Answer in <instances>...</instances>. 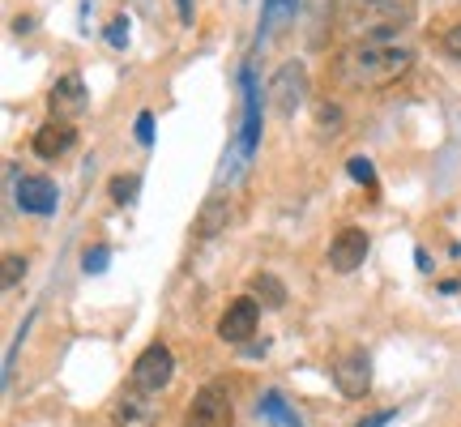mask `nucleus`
I'll use <instances>...</instances> for the list:
<instances>
[{
  "label": "nucleus",
  "mask_w": 461,
  "mask_h": 427,
  "mask_svg": "<svg viewBox=\"0 0 461 427\" xmlns=\"http://www.w3.org/2000/svg\"><path fill=\"white\" fill-rule=\"evenodd\" d=\"M90 107V95H86V82L77 73H65L56 77V86L48 90V112L51 120H77V115Z\"/></svg>",
  "instance_id": "9"
},
{
  "label": "nucleus",
  "mask_w": 461,
  "mask_h": 427,
  "mask_svg": "<svg viewBox=\"0 0 461 427\" xmlns=\"http://www.w3.org/2000/svg\"><path fill=\"white\" fill-rule=\"evenodd\" d=\"M230 223V197H205V205L197 210V223H193V235L197 240H214L218 231H227Z\"/></svg>",
  "instance_id": "13"
},
{
  "label": "nucleus",
  "mask_w": 461,
  "mask_h": 427,
  "mask_svg": "<svg viewBox=\"0 0 461 427\" xmlns=\"http://www.w3.org/2000/svg\"><path fill=\"white\" fill-rule=\"evenodd\" d=\"M171 377H176V355H171L163 342H149L146 350L132 359L129 385L141 389V394H149V397H158L167 385H171Z\"/></svg>",
  "instance_id": "3"
},
{
  "label": "nucleus",
  "mask_w": 461,
  "mask_h": 427,
  "mask_svg": "<svg viewBox=\"0 0 461 427\" xmlns=\"http://www.w3.org/2000/svg\"><path fill=\"white\" fill-rule=\"evenodd\" d=\"M342 124H346L342 107H333V103H321V107H316V129L325 132V137H338V132H342Z\"/></svg>",
  "instance_id": "17"
},
{
  "label": "nucleus",
  "mask_w": 461,
  "mask_h": 427,
  "mask_svg": "<svg viewBox=\"0 0 461 427\" xmlns=\"http://www.w3.org/2000/svg\"><path fill=\"white\" fill-rule=\"evenodd\" d=\"M252 295L265 299V308H282V304H286V286H282L274 274H257V278H252Z\"/></svg>",
  "instance_id": "16"
},
{
  "label": "nucleus",
  "mask_w": 461,
  "mask_h": 427,
  "mask_svg": "<svg viewBox=\"0 0 461 427\" xmlns=\"http://www.w3.org/2000/svg\"><path fill=\"white\" fill-rule=\"evenodd\" d=\"M244 90H248V115H244V137H240V154H252L261 141V99H257V86L252 73H244Z\"/></svg>",
  "instance_id": "14"
},
{
  "label": "nucleus",
  "mask_w": 461,
  "mask_h": 427,
  "mask_svg": "<svg viewBox=\"0 0 461 427\" xmlns=\"http://www.w3.org/2000/svg\"><path fill=\"white\" fill-rule=\"evenodd\" d=\"M303 95H308V68L299 65V60H286V65L269 77V107L278 115H295Z\"/></svg>",
  "instance_id": "5"
},
{
  "label": "nucleus",
  "mask_w": 461,
  "mask_h": 427,
  "mask_svg": "<svg viewBox=\"0 0 461 427\" xmlns=\"http://www.w3.org/2000/svg\"><path fill=\"white\" fill-rule=\"evenodd\" d=\"M346 171H350V180L367 184V188H376V167H372V159H363V154H355V159L346 163Z\"/></svg>",
  "instance_id": "21"
},
{
  "label": "nucleus",
  "mask_w": 461,
  "mask_h": 427,
  "mask_svg": "<svg viewBox=\"0 0 461 427\" xmlns=\"http://www.w3.org/2000/svg\"><path fill=\"white\" fill-rule=\"evenodd\" d=\"M342 26L363 43H389L397 31L414 26V0H346Z\"/></svg>",
  "instance_id": "2"
},
{
  "label": "nucleus",
  "mask_w": 461,
  "mask_h": 427,
  "mask_svg": "<svg viewBox=\"0 0 461 427\" xmlns=\"http://www.w3.org/2000/svg\"><path fill=\"white\" fill-rule=\"evenodd\" d=\"M107 43H112V48H124V43H129V17H112V26H107Z\"/></svg>",
  "instance_id": "22"
},
{
  "label": "nucleus",
  "mask_w": 461,
  "mask_h": 427,
  "mask_svg": "<svg viewBox=\"0 0 461 427\" xmlns=\"http://www.w3.org/2000/svg\"><path fill=\"white\" fill-rule=\"evenodd\" d=\"M389 419H397V411H380V414H367V419H359L355 427H384Z\"/></svg>",
  "instance_id": "26"
},
{
  "label": "nucleus",
  "mask_w": 461,
  "mask_h": 427,
  "mask_svg": "<svg viewBox=\"0 0 461 427\" xmlns=\"http://www.w3.org/2000/svg\"><path fill=\"white\" fill-rule=\"evenodd\" d=\"M14 201L22 214H34V218H48L60 205V188L48 180V176H22L14 188Z\"/></svg>",
  "instance_id": "7"
},
{
  "label": "nucleus",
  "mask_w": 461,
  "mask_h": 427,
  "mask_svg": "<svg viewBox=\"0 0 461 427\" xmlns=\"http://www.w3.org/2000/svg\"><path fill=\"white\" fill-rule=\"evenodd\" d=\"M73 146H77V129H73L68 120H48V124H39L31 137V150L39 159H48V163H56V159L68 154Z\"/></svg>",
  "instance_id": "12"
},
{
  "label": "nucleus",
  "mask_w": 461,
  "mask_h": 427,
  "mask_svg": "<svg viewBox=\"0 0 461 427\" xmlns=\"http://www.w3.org/2000/svg\"><path fill=\"white\" fill-rule=\"evenodd\" d=\"M180 22L184 26H193V0H180Z\"/></svg>",
  "instance_id": "27"
},
{
  "label": "nucleus",
  "mask_w": 461,
  "mask_h": 427,
  "mask_svg": "<svg viewBox=\"0 0 461 427\" xmlns=\"http://www.w3.org/2000/svg\"><path fill=\"white\" fill-rule=\"evenodd\" d=\"M333 385L342 397H367L372 394V359L363 350H346L342 359L333 363Z\"/></svg>",
  "instance_id": "8"
},
{
  "label": "nucleus",
  "mask_w": 461,
  "mask_h": 427,
  "mask_svg": "<svg viewBox=\"0 0 461 427\" xmlns=\"http://www.w3.org/2000/svg\"><path fill=\"white\" fill-rule=\"evenodd\" d=\"M141 188V176H112V201L115 205H132Z\"/></svg>",
  "instance_id": "19"
},
{
  "label": "nucleus",
  "mask_w": 461,
  "mask_h": 427,
  "mask_svg": "<svg viewBox=\"0 0 461 427\" xmlns=\"http://www.w3.org/2000/svg\"><path fill=\"white\" fill-rule=\"evenodd\" d=\"M154 419H158V402H149V394L129 385L124 394L115 397V406H112L115 427H154Z\"/></svg>",
  "instance_id": "11"
},
{
  "label": "nucleus",
  "mask_w": 461,
  "mask_h": 427,
  "mask_svg": "<svg viewBox=\"0 0 461 427\" xmlns=\"http://www.w3.org/2000/svg\"><path fill=\"white\" fill-rule=\"evenodd\" d=\"M278 14H295V0H265V17H261L265 26H269Z\"/></svg>",
  "instance_id": "23"
},
{
  "label": "nucleus",
  "mask_w": 461,
  "mask_h": 427,
  "mask_svg": "<svg viewBox=\"0 0 461 427\" xmlns=\"http://www.w3.org/2000/svg\"><path fill=\"white\" fill-rule=\"evenodd\" d=\"M414 68V51L402 43H363L355 39L350 48L333 56V82L346 90H384L402 82Z\"/></svg>",
  "instance_id": "1"
},
{
  "label": "nucleus",
  "mask_w": 461,
  "mask_h": 427,
  "mask_svg": "<svg viewBox=\"0 0 461 427\" xmlns=\"http://www.w3.org/2000/svg\"><path fill=\"white\" fill-rule=\"evenodd\" d=\"M257 321H261V308H257V299L244 295V299H235L227 313H222V321H218V338L222 342H248L252 333H257Z\"/></svg>",
  "instance_id": "10"
},
{
  "label": "nucleus",
  "mask_w": 461,
  "mask_h": 427,
  "mask_svg": "<svg viewBox=\"0 0 461 427\" xmlns=\"http://www.w3.org/2000/svg\"><path fill=\"white\" fill-rule=\"evenodd\" d=\"M137 141H141V146H149V141H154V115H149V112L137 115Z\"/></svg>",
  "instance_id": "24"
},
{
  "label": "nucleus",
  "mask_w": 461,
  "mask_h": 427,
  "mask_svg": "<svg viewBox=\"0 0 461 427\" xmlns=\"http://www.w3.org/2000/svg\"><path fill=\"white\" fill-rule=\"evenodd\" d=\"M445 51L453 56V60H461V26H453V31L445 34Z\"/></svg>",
  "instance_id": "25"
},
{
  "label": "nucleus",
  "mask_w": 461,
  "mask_h": 427,
  "mask_svg": "<svg viewBox=\"0 0 461 427\" xmlns=\"http://www.w3.org/2000/svg\"><path fill=\"white\" fill-rule=\"evenodd\" d=\"M257 414H261L265 423H278V427H303V419H299L291 406H286V397L278 394V389H265L261 402H257Z\"/></svg>",
  "instance_id": "15"
},
{
  "label": "nucleus",
  "mask_w": 461,
  "mask_h": 427,
  "mask_svg": "<svg viewBox=\"0 0 461 427\" xmlns=\"http://www.w3.org/2000/svg\"><path fill=\"white\" fill-rule=\"evenodd\" d=\"M26 278V257H17V252H9L5 257V274H0V291L9 295V291H17V282Z\"/></svg>",
  "instance_id": "18"
},
{
  "label": "nucleus",
  "mask_w": 461,
  "mask_h": 427,
  "mask_svg": "<svg viewBox=\"0 0 461 427\" xmlns=\"http://www.w3.org/2000/svg\"><path fill=\"white\" fill-rule=\"evenodd\" d=\"M107 261H112V248H107V244H95V248H86V252H82V269H86V274H103V269H107Z\"/></svg>",
  "instance_id": "20"
},
{
  "label": "nucleus",
  "mask_w": 461,
  "mask_h": 427,
  "mask_svg": "<svg viewBox=\"0 0 461 427\" xmlns=\"http://www.w3.org/2000/svg\"><path fill=\"white\" fill-rule=\"evenodd\" d=\"M184 427H235V402H230L227 385H218V380L201 385L184 414Z\"/></svg>",
  "instance_id": "4"
},
{
  "label": "nucleus",
  "mask_w": 461,
  "mask_h": 427,
  "mask_svg": "<svg viewBox=\"0 0 461 427\" xmlns=\"http://www.w3.org/2000/svg\"><path fill=\"white\" fill-rule=\"evenodd\" d=\"M367 248H372L367 231L363 227H342L330 240V269L333 274H355V269L367 261Z\"/></svg>",
  "instance_id": "6"
}]
</instances>
